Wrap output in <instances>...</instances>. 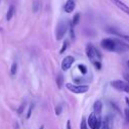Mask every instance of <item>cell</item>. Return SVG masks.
Listing matches in <instances>:
<instances>
[{"mask_svg": "<svg viewBox=\"0 0 129 129\" xmlns=\"http://www.w3.org/2000/svg\"><path fill=\"white\" fill-rule=\"evenodd\" d=\"M88 123L91 129H100L101 126V119L97 118L95 113H92L88 118Z\"/></svg>", "mask_w": 129, "mask_h": 129, "instance_id": "cell-5", "label": "cell"}, {"mask_svg": "<svg viewBox=\"0 0 129 129\" xmlns=\"http://www.w3.org/2000/svg\"><path fill=\"white\" fill-rule=\"evenodd\" d=\"M68 45H69V41H68V40H66V41H64V43L62 44V47H61V49L59 50V53H63V52L66 51V49L68 48Z\"/></svg>", "mask_w": 129, "mask_h": 129, "instance_id": "cell-18", "label": "cell"}, {"mask_svg": "<svg viewBox=\"0 0 129 129\" xmlns=\"http://www.w3.org/2000/svg\"><path fill=\"white\" fill-rule=\"evenodd\" d=\"M125 102H126V103H127V105L129 106V98H128V97H126V98H125Z\"/></svg>", "mask_w": 129, "mask_h": 129, "instance_id": "cell-24", "label": "cell"}, {"mask_svg": "<svg viewBox=\"0 0 129 129\" xmlns=\"http://www.w3.org/2000/svg\"><path fill=\"white\" fill-rule=\"evenodd\" d=\"M102 102L101 101H96L95 103H94V113L95 114H98V115H100L101 114V112H102Z\"/></svg>", "mask_w": 129, "mask_h": 129, "instance_id": "cell-10", "label": "cell"}, {"mask_svg": "<svg viewBox=\"0 0 129 129\" xmlns=\"http://www.w3.org/2000/svg\"><path fill=\"white\" fill-rule=\"evenodd\" d=\"M67 129H72V127H71V122H70V120L67 122Z\"/></svg>", "mask_w": 129, "mask_h": 129, "instance_id": "cell-23", "label": "cell"}, {"mask_svg": "<svg viewBox=\"0 0 129 129\" xmlns=\"http://www.w3.org/2000/svg\"><path fill=\"white\" fill-rule=\"evenodd\" d=\"M80 129H88V127H87V121H86L85 119H82Z\"/></svg>", "mask_w": 129, "mask_h": 129, "instance_id": "cell-21", "label": "cell"}, {"mask_svg": "<svg viewBox=\"0 0 129 129\" xmlns=\"http://www.w3.org/2000/svg\"><path fill=\"white\" fill-rule=\"evenodd\" d=\"M86 53H87V56L90 59V61L94 64V67L97 70H100L101 67H102V62H101L102 56H101L100 51L93 44L89 43L86 46Z\"/></svg>", "mask_w": 129, "mask_h": 129, "instance_id": "cell-1", "label": "cell"}, {"mask_svg": "<svg viewBox=\"0 0 129 129\" xmlns=\"http://www.w3.org/2000/svg\"><path fill=\"white\" fill-rule=\"evenodd\" d=\"M55 82H56V86H57V88L60 89L61 86H62V83H63V77H62L61 74H58V75L56 76V80H55Z\"/></svg>", "mask_w": 129, "mask_h": 129, "instance_id": "cell-13", "label": "cell"}, {"mask_svg": "<svg viewBox=\"0 0 129 129\" xmlns=\"http://www.w3.org/2000/svg\"><path fill=\"white\" fill-rule=\"evenodd\" d=\"M112 2H113V4L114 5H116L119 9H121L123 12H125L126 14H128L129 15V6L127 5V4H125L123 1H121V0H111Z\"/></svg>", "mask_w": 129, "mask_h": 129, "instance_id": "cell-7", "label": "cell"}, {"mask_svg": "<svg viewBox=\"0 0 129 129\" xmlns=\"http://www.w3.org/2000/svg\"><path fill=\"white\" fill-rule=\"evenodd\" d=\"M32 109H33V104H30L29 105V109L27 111V114H26V119H29L30 116H31V112H32Z\"/></svg>", "mask_w": 129, "mask_h": 129, "instance_id": "cell-20", "label": "cell"}, {"mask_svg": "<svg viewBox=\"0 0 129 129\" xmlns=\"http://www.w3.org/2000/svg\"><path fill=\"white\" fill-rule=\"evenodd\" d=\"M79 21H80V13H76L75 14V16L73 17V20H72V22H71V27H75L78 23H79Z\"/></svg>", "mask_w": 129, "mask_h": 129, "instance_id": "cell-12", "label": "cell"}, {"mask_svg": "<svg viewBox=\"0 0 129 129\" xmlns=\"http://www.w3.org/2000/svg\"><path fill=\"white\" fill-rule=\"evenodd\" d=\"M79 70L81 71V73L83 74V75H86L87 74V68L84 66V64H79Z\"/></svg>", "mask_w": 129, "mask_h": 129, "instance_id": "cell-19", "label": "cell"}, {"mask_svg": "<svg viewBox=\"0 0 129 129\" xmlns=\"http://www.w3.org/2000/svg\"><path fill=\"white\" fill-rule=\"evenodd\" d=\"M124 77H125V78H126V80L129 82V76H128L127 74H124Z\"/></svg>", "mask_w": 129, "mask_h": 129, "instance_id": "cell-25", "label": "cell"}, {"mask_svg": "<svg viewBox=\"0 0 129 129\" xmlns=\"http://www.w3.org/2000/svg\"><path fill=\"white\" fill-rule=\"evenodd\" d=\"M127 64H128V67H129V60H128V61H127Z\"/></svg>", "mask_w": 129, "mask_h": 129, "instance_id": "cell-27", "label": "cell"}, {"mask_svg": "<svg viewBox=\"0 0 129 129\" xmlns=\"http://www.w3.org/2000/svg\"><path fill=\"white\" fill-rule=\"evenodd\" d=\"M66 87L69 91L76 93V94L86 93L89 90V86H87V85H73L71 83H68V84H66Z\"/></svg>", "mask_w": 129, "mask_h": 129, "instance_id": "cell-2", "label": "cell"}, {"mask_svg": "<svg viewBox=\"0 0 129 129\" xmlns=\"http://www.w3.org/2000/svg\"><path fill=\"white\" fill-rule=\"evenodd\" d=\"M74 61H75V58L73 56H71V55L66 56L62 59V61H61V70L62 71H68L72 67V64L74 63Z\"/></svg>", "mask_w": 129, "mask_h": 129, "instance_id": "cell-6", "label": "cell"}, {"mask_svg": "<svg viewBox=\"0 0 129 129\" xmlns=\"http://www.w3.org/2000/svg\"><path fill=\"white\" fill-rule=\"evenodd\" d=\"M32 9H33V12H37L38 11V9H39V0H34L33 1Z\"/></svg>", "mask_w": 129, "mask_h": 129, "instance_id": "cell-15", "label": "cell"}, {"mask_svg": "<svg viewBox=\"0 0 129 129\" xmlns=\"http://www.w3.org/2000/svg\"><path fill=\"white\" fill-rule=\"evenodd\" d=\"M112 126H113L112 125V117L110 115H108L105 117L101 129H112Z\"/></svg>", "mask_w": 129, "mask_h": 129, "instance_id": "cell-9", "label": "cell"}, {"mask_svg": "<svg viewBox=\"0 0 129 129\" xmlns=\"http://www.w3.org/2000/svg\"><path fill=\"white\" fill-rule=\"evenodd\" d=\"M110 84H111V86H112L113 88H115V89L118 90V91H122V92H125V93H129V84H127V83L124 82V81L115 80V81H112Z\"/></svg>", "mask_w": 129, "mask_h": 129, "instance_id": "cell-3", "label": "cell"}, {"mask_svg": "<svg viewBox=\"0 0 129 129\" xmlns=\"http://www.w3.org/2000/svg\"><path fill=\"white\" fill-rule=\"evenodd\" d=\"M25 106H26V103L23 102V103L18 107V109H17V113H18L19 115H21V114L23 113V111H24V109H25Z\"/></svg>", "mask_w": 129, "mask_h": 129, "instance_id": "cell-16", "label": "cell"}, {"mask_svg": "<svg viewBox=\"0 0 129 129\" xmlns=\"http://www.w3.org/2000/svg\"><path fill=\"white\" fill-rule=\"evenodd\" d=\"M124 115H125V121L127 124H129V108H126L124 111Z\"/></svg>", "mask_w": 129, "mask_h": 129, "instance_id": "cell-17", "label": "cell"}, {"mask_svg": "<svg viewBox=\"0 0 129 129\" xmlns=\"http://www.w3.org/2000/svg\"><path fill=\"white\" fill-rule=\"evenodd\" d=\"M39 129H43V126H41V127H40V128H39Z\"/></svg>", "mask_w": 129, "mask_h": 129, "instance_id": "cell-26", "label": "cell"}, {"mask_svg": "<svg viewBox=\"0 0 129 129\" xmlns=\"http://www.w3.org/2000/svg\"><path fill=\"white\" fill-rule=\"evenodd\" d=\"M67 30H68V24H67V22L60 21V22L57 24V27H56V32H55L56 39H57V40H61L62 37L64 36Z\"/></svg>", "mask_w": 129, "mask_h": 129, "instance_id": "cell-4", "label": "cell"}, {"mask_svg": "<svg viewBox=\"0 0 129 129\" xmlns=\"http://www.w3.org/2000/svg\"><path fill=\"white\" fill-rule=\"evenodd\" d=\"M60 112H61V106H60V105H58V106L55 108V114H56V115H59V114H60Z\"/></svg>", "mask_w": 129, "mask_h": 129, "instance_id": "cell-22", "label": "cell"}, {"mask_svg": "<svg viewBox=\"0 0 129 129\" xmlns=\"http://www.w3.org/2000/svg\"><path fill=\"white\" fill-rule=\"evenodd\" d=\"M16 73H17V63L13 62L11 64V68H10V74H11V76H15Z\"/></svg>", "mask_w": 129, "mask_h": 129, "instance_id": "cell-14", "label": "cell"}, {"mask_svg": "<svg viewBox=\"0 0 129 129\" xmlns=\"http://www.w3.org/2000/svg\"><path fill=\"white\" fill-rule=\"evenodd\" d=\"M14 11H15V7H14L13 5H10L9 8H8V10H7V13H6V20L9 21V20L13 17V15H14Z\"/></svg>", "mask_w": 129, "mask_h": 129, "instance_id": "cell-11", "label": "cell"}, {"mask_svg": "<svg viewBox=\"0 0 129 129\" xmlns=\"http://www.w3.org/2000/svg\"><path fill=\"white\" fill-rule=\"evenodd\" d=\"M75 7H76V2H75V0H68V1L66 2L64 6H63V9H64V11H66L67 13H71V12L74 11Z\"/></svg>", "mask_w": 129, "mask_h": 129, "instance_id": "cell-8", "label": "cell"}]
</instances>
